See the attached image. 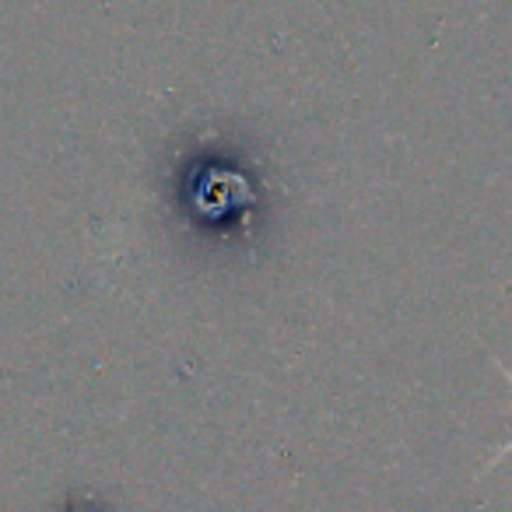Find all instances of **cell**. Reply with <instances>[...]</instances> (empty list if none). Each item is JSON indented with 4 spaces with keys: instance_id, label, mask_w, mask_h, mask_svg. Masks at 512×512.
Masks as SVG:
<instances>
[{
    "instance_id": "1",
    "label": "cell",
    "mask_w": 512,
    "mask_h": 512,
    "mask_svg": "<svg viewBox=\"0 0 512 512\" xmlns=\"http://www.w3.org/2000/svg\"><path fill=\"white\" fill-rule=\"evenodd\" d=\"M502 376H505V379H509V383H512V372H509V369H502ZM509 446H512V439H509V442H505V446H502V453H505V449H509ZM502 453H498V456H502Z\"/></svg>"
}]
</instances>
